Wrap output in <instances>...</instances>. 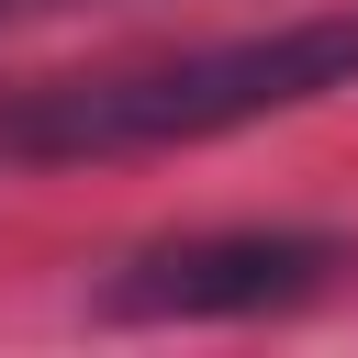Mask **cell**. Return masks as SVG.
I'll use <instances>...</instances> for the list:
<instances>
[{"mask_svg": "<svg viewBox=\"0 0 358 358\" xmlns=\"http://www.w3.org/2000/svg\"><path fill=\"white\" fill-rule=\"evenodd\" d=\"M336 268H347V246L313 235V224H224V235L134 246L101 280V313L112 324H246V313L313 302Z\"/></svg>", "mask_w": 358, "mask_h": 358, "instance_id": "7a4b0ae2", "label": "cell"}, {"mask_svg": "<svg viewBox=\"0 0 358 358\" xmlns=\"http://www.w3.org/2000/svg\"><path fill=\"white\" fill-rule=\"evenodd\" d=\"M358 90V11H302L268 34H224L190 56H145V67H101V78H56L34 101L0 112L11 157H134V145H213L280 112H313Z\"/></svg>", "mask_w": 358, "mask_h": 358, "instance_id": "6da1fadb", "label": "cell"}]
</instances>
